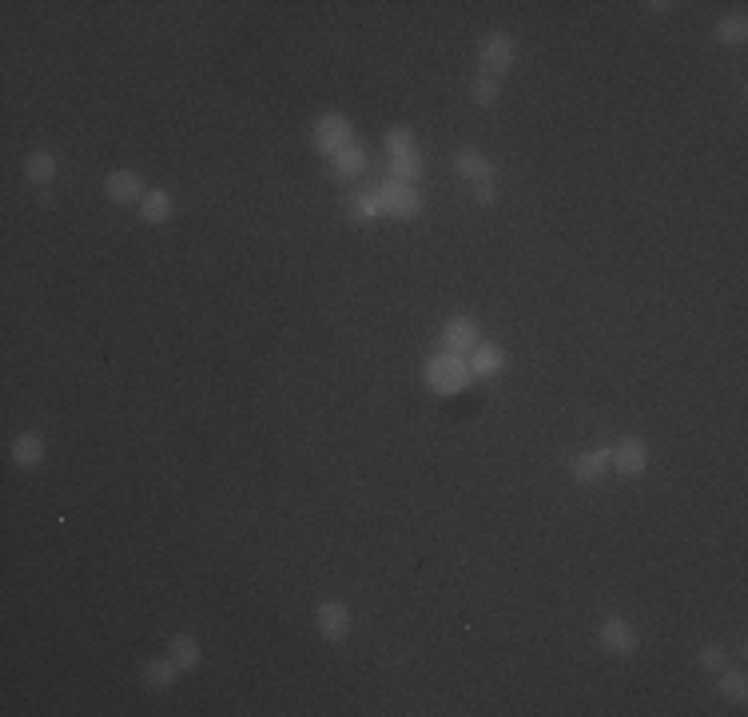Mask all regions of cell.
Instances as JSON below:
<instances>
[{"label": "cell", "mask_w": 748, "mask_h": 717, "mask_svg": "<svg viewBox=\"0 0 748 717\" xmlns=\"http://www.w3.org/2000/svg\"><path fill=\"white\" fill-rule=\"evenodd\" d=\"M378 208H383L386 219H414L422 211V196L414 191V183L386 180L383 188H378Z\"/></svg>", "instance_id": "obj_3"}, {"label": "cell", "mask_w": 748, "mask_h": 717, "mask_svg": "<svg viewBox=\"0 0 748 717\" xmlns=\"http://www.w3.org/2000/svg\"><path fill=\"white\" fill-rule=\"evenodd\" d=\"M482 343V335H478V323L470 315H454L446 319V327H442V351L446 355H470L474 347Z\"/></svg>", "instance_id": "obj_5"}, {"label": "cell", "mask_w": 748, "mask_h": 717, "mask_svg": "<svg viewBox=\"0 0 748 717\" xmlns=\"http://www.w3.org/2000/svg\"><path fill=\"white\" fill-rule=\"evenodd\" d=\"M172 211H175L172 208V196H168V191H160V188H152L140 199V219H144V224H168Z\"/></svg>", "instance_id": "obj_16"}, {"label": "cell", "mask_w": 748, "mask_h": 717, "mask_svg": "<svg viewBox=\"0 0 748 717\" xmlns=\"http://www.w3.org/2000/svg\"><path fill=\"white\" fill-rule=\"evenodd\" d=\"M717 40L720 44H744L748 40V16L744 13L720 16V21H717Z\"/></svg>", "instance_id": "obj_20"}, {"label": "cell", "mask_w": 748, "mask_h": 717, "mask_svg": "<svg viewBox=\"0 0 748 717\" xmlns=\"http://www.w3.org/2000/svg\"><path fill=\"white\" fill-rule=\"evenodd\" d=\"M697 661H700V666L708 669V674H720V669L728 666V658H725V650H720V646H700Z\"/></svg>", "instance_id": "obj_24"}, {"label": "cell", "mask_w": 748, "mask_h": 717, "mask_svg": "<svg viewBox=\"0 0 748 717\" xmlns=\"http://www.w3.org/2000/svg\"><path fill=\"white\" fill-rule=\"evenodd\" d=\"M350 136H355V124H350L343 112H322L315 124H311V148L319 155H335V152H343L347 144H355Z\"/></svg>", "instance_id": "obj_1"}, {"label": "cell", "mask_w": 748, "mask_h": 717, "mask_svg": "<svg viewBox=\"0 0 748 717\" xmlns=\"http://www.w3.org/2000/svg\"><path fill=\"white\" fill-rule=\"evenodd\" d=\"M497 92H502V80L486 76V72H482V76H474V80H470V100H474L478 108H489V104H494V100H497Z\"/></svg>", "instance_id": "obj_23"}, {"label": "cell", "mask_w": 748, "mask_h": 717, "mask_svg": "<svg viewBox=\"0 0 748 717\" xmlns=\"http://www.w3.org/2000/svg\"><path fill=\"white\" fill-rule=\"evenodd\" d=\"M418 176H422V155H418V148H406V152H394L391 155V180L414 183Z\"/></svg>", "instance_id": "obj_18"}, {"label": "cell", "mask_w": 748, "mask_h": 717, "mask_svg": "<svg viewBox=\"0 0 748 717\" xmlns=\"http://www.w3.org/2000/svg\"><path fill=\"white\" fill-rule=\"evenodd\" d=\"M717 677H720V682H717L720 697H728V702H736V705H741L744 697H748V677L741 674V669H728V666H725Z\"/></svg>", "instance_id": "obj_21"}, {"label": "cell", "mask_w": 748, "mask_h": 717, "mask_svg": "<svg viewBox=\"0 0 748 717\" xmlns=\"http://www.w3.org/2000/svg\"><path fill=\"white\" fill-rule=\"evenodd\" d=\"M474 204H478V208H494V204H497V188H494V180L474 183Z\"/></svg>", "instance_id": "obj_26"}, {"label": "cell", "mask_w": 748, "mask_h": 717, "mask_svg": "<svg viewBox=\"0 0 748 717\" xmlns=\"http://www.w3.org/2000/svg\"><path fill=\"white\" fill-rule=\"evenodd\" d=\"M24 180L29 183H52L57 180V155L52 152H29L24 155Z\"/></svg>", "instance_id": "obj_17"}, {"label": "cell", "mask_w": 748, "mask_h": 717, "mask_svg": "<svg viewBox=\"0 0 748 717\" xmlns=\"http://www.w3.org/2000/svg\"><path fill=\"white\" fill-rule=\"evenodd\" d=\"M104 196L112 199V204H119V208H128V204L140 208V199L147 196V188H144V180L136 176V172L116 168V172H108V180H104Z\"/></svg>", "instance_id": "obj_7"}, {"label": "cell", "mask_w": 748, "mask_h": 717, "mask_svg": "<svg viewBox=\"0 0 748 717\" xmlns=\"http://www.w3.org/2000/svg\"><path fill=\"white\" fill-rule=\"evenodd\" d=\"M406 148H414V132L410 128H391V132H386V155L406 152Z\"/></svg>", "instance_id": "obj_25"}, {"label": "cell", "mask_w": 748, "mask_h": 717, "mask_svg": "<svg viewBox=\"0 0 748 717\" xmlns=\"http://www.w3.org/2000/svg\"><path fill=\"white\" fill-rule=\"evenodd\" d=\"M478 64H482L486 76H506L514 68V40L506 32H489L482 44H478Z\"/></svg>", "instance_id": "obj_4"}, {"label": "cell", "mask_w": 748, "mask_h": 717, "mask_svg": "<svg viewBox=\"0 0 748 717\" xmlns=\"http://www.w3.org/2000/svg\"><path fill=\"white\" fill-rule=\"evenodd\" d=\"M470 379H494L497 371L506 367V351L494 343H478L474 351H470Z\"/></svg>", "instance_id": "obj_11"}, {"label": "cell", "mask_w": 748, "mask_h": 717, "mask_svg": "<svg viewBox=\"0 0 748 717\" xmlns=\"http://www.w3.org/2000/svg\"><path fill=\"white\" fill-rule=\"evenodd\" d=\"M597 638H602V646L609 650V654H617V658H629L637 650V630L625 618H605Z\"/></svg>", "instance_id": "obj_10"}, {"label": "cell", "mask_w": 748, "mask_h": 717, "mask_svg": "<svg viewBox=\"0 0 748 717\" xmlns=\"http://www.w3.org/2000/svg\"><path fill=\"white\" fill-rule=\"evenodd\" d=\"M427 387L430 391H438V394H458L462 387L470 383V367H466V358H458V355H434L427 358Z\"/></svg>", "instance_id": "obj_2"}, {"label": "cell", "mask_w": 748, "mask_h": 717, "mask_svg": "<svg viewBox=\"0 0 748 717\" xmlns=\"http://www.w3.org/2000/svg\"><path fill=\"white\" fill-rule=\"evenodd\" d=\"M315 630H319V638H327V642H343L350 633V610L343 602H322L315 610Z\"/></svg>", "instance_id": "obj_9"}, {"label": "cell", "mask_w": 748, "mask_h": 717, "mask_svg": "<svg viewBox=\"0 0 748 717\" xmlns=\"http://www.w3.org/2000/svg\"><path fill=\"white\" fill-rule=\"evenodd\" d=\"M330 168H335V176H339V180H355V176H363V168H366V152L358 148V144H347L343 152H335V155H330Z\"/></svg>", "instance_id": "obj_15"}, {"label": "cell", "mask_w": 748, "mask_h": 717, "mask_svg": "<svg viewBox=\"0 0 748 717\" xmlns=\"http://www.w3.org/2000/svg\"><path fill=\"white\" fill-rule=\"evenodd\" d=\"M613 471L609 466V450H577L574 458H569V474H574V482H585V486H597L602 478Z\"/></svg>", "instance_id": "obj_8"}, {"label": "cell", "mask_w": 748, "mask_h": 717, "mask_svg": "<svg viewBox=\"0 0 748 717\" xmlns=\"http://www.w3.org/2000/svg\"><path fill=\"white\" fill-rule=\"evenodd\" d=\"M175 677H180V666H175L172 658H155L144 666V682L152 689H168V686H175Z\"/></svg>", "instance_id": "obj_19"}, {"label": "cell", "mask_w": 748, "mask_h": 717, "mask_svg": "<svg viewBox=\"0 0 748 717\" xmlns=\"http://www.w3.org/2000/svg\"><path fill=\"white\" fill-rule=\"evenodd\" d=\"M44 458V438L36 435V430H24V435L13 438V463L24 466V471H32V466H40Z\"/></svg>", "instance_id": "obj_14"}, {"label": "cell", "mask_w": 748, "mask_h": 717, "mask_svg": "<svg viewBox=\"0 0 748 717\" xmlns=\"http://www.w3.org/2000/svg\"><path fill=\"white\" fill-rule=\"evenodd\" d=\"M168 658L180 666V674H188V669H196L203 661V650H199V642L191 638V633H175V638L168 642Z\"/></svg>", "instance_id": "obj_13"}, {"label": "cell", "mask_w": 748, "mask_h": 717, "mask_svg": "<svg viewBox=\"0 0 748 717\" xmlns=\"http://www.w3.org/2000/svg\"><path fill=\"white\" fill-rule=\"evenodd\" d=\"M347 216L355 219V224H363V219H378V216H383V208H378V188H371V191H358V196L347 204Z\"/></svg>", "instance_id": "obj_22"}, {"label": "cell", "mask_w": 748, "mask_h": 717, "mask_svg": "<svg viewBox=\"0 0 748 717\" xmlns=\"http://www.w3.org/2000/svg\"><path fill=\"white\" fill-rule=\"evenodd\" d=\"M454 172L462 180H470V183H482V180H494V164L486 160L482 152H474V148H458L454 152Z\"/></svg>", "instance_id": "obj_12"}, {"label": "cell", "mask_w": 748, "mask_h": 717, "mask_svg": "<svg viewBox=\"0 0 748 717\" xmlns=\"http://www.w3.org/2000/svg\"><path fill=\"white\" fill-rule=\"evenodd\" d=\"M609 466L625 478L645 474V466H649V447H645L641 438H621V443L609 450Z\"/></svg>", "instance_id": "obj_6"}]
</instances>
